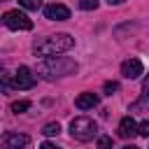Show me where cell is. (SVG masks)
<instances>
[{
    "instance_id": "obj_1",
    "label": "cell",
    "mask_w": 149,
    "mask_h": 149,
    "mask_svg": "<svg viewBox=\"0 0 149 149\" xmlns=\"http://www.w3.org/2000/svg\"><path fill=\"white\" fill-rule=\"evenodd\" d=\"M74 47V37H70L68 33H56V35H49V37H42L33 44V51L35 56H56V54H63L68 49Z\"/></svg>"
},
{
    "instance_id": "obj_2",
    "label": "cell",
    "mask_w": 149,
    "mask_h": 149,
    "mask_svg": "<svg viewBox=\"0 0 149 149\" xmlns=\"http://www.w3.org/2000/svg\"><path fill=\"white\" fill-rule=\"evenodd\" d=\"M37 72L47 79H54V77H65V74H72L77 72V63L68 56H47L40 65H37Z\"/></svg>"
},
{
    "instance_id": "obj_3",
    "label": "cell",
    "mask_w": 149,
    "mask_h": 149,
    "mask_svg": "<svg viewBox=\"0 0 149 149\" xmlns=\"http://www.w3.org/2000/svg\"><path fill=\"white\" fill-rule=\"evenodd\" d=\"M70 135L72 140H79V142H88L98 135V123L88 116H74L70 121Z\"/></svg>"
},
{
    "instance_id": "obj_4",
    "label": "cell",
    "mask_w": 149,
    "mask_h": 149,
    "mask_svg": "<svg viewBox=\"0 0 149 149\" xmlns=\"http://www.w3.org/2000/svg\"><path fill=\"white\" fill-rule=\"evenodd\" d=\"M2 23L9 28V30H30L33 28V21L28 14L19 12V9H9L2 14Z\"/></svg>"
},
{
    "instance_id": "obj_5",
    "label": "cell",
    "mask_w": 149,
    "mask_h": 149,
    "mask_svg": "<svg viewBox=\"0 0 149 149\" xmlns=\"http://www.w3.org/2000/svg\"><path fill=\"white\" fill-rule=\"evenodd\" d=\"M35 81H37V79H35L33 70H30V68H26V65H21V68H19V70L14 72L12 86H14V88H21V91H23V88H33V86H35Z\"/></svg>"
},
{
    "instance_id": "obj_6",
    "label": "cell",
    "mask_w": 149,
    "mask_h": 149,
    "mask_svg": "<svg viewBox=\"0 0 149 149\" xmlns=\"http://www.w3.org/2000/svg\"><path fill=\"white\" fill-rule=\"evenodd\" d=\"M28 147V135L23 133H5L0 140V149H26Z\"/></svg>"
},
{
    "instance_id": "obj_7",
    "label": "cell",
    "mask_w": 149,
    "mask_h": 149,
    "mask_svg": "<svg viewBox=\"0 0 149 149\" xmlns=\"http://www.w3.org/2000/svg\"><path fill=\"white\" fill-rule=\"evenodd\" d=\"M44 19H49V21H65V19H70V9L65 5H58V2L47 5L44 7Z\"/></svg>"
},
{
    "instance_id": "obj_8",
    "label": "cell",
    "mask_w": 149,
    "mask_h": 149,
    "mask_svg": "<svg viewBox=\"0 0 149 149\" xmlns=\"http://www.w3.org/2000/svg\"><path fill=\"white\" fill-rule=\"evenodd\" d=\"M142 72H144V68H142V61H140V58H128V61H123V65H121V74H123L126 79H137Z\"/></svg>"
},
{
    "instance_id": "obj_9",
    "label": "cell",
    "mask_w": 149,
    "mask_h": 149,
    "mask_svg": "<svg viewBox=\"0 0 149 149\" xmlns=\"http://www.w3.org/2000/svg\"><path fill=\"white\" fill-rule=\"evenodd\" d=\"M119 135H121L123 140L135 137V135H137V123H135L130 116H123V119H121V123H119Z\"/></svg>"
},
{
    "instance_id": "obj_10",
    "label": "cell",
    "mask_w": 149,
    "mask_h": 149,
    "mask_svg": "<svg viewBox=\"0 0 149 149\" xmlns=\"http://www.w3.org/2000/svg\"><path fill=\"white\" fill-rule=\"evenodd\" d=\"M74 105H77V109H93L98 105V95L95 93H79L74 98Z\"/></svg>"
},
{
    "instance_id": "obj_11",
    "label": "cell",
    "mask_w": 149,
    "mask_h": 149,
    "mask_svg": "<svg viewBox=\"0 0 149 149\" xmlns=\"http://www.w3.org/2000/svg\"><path fill=\"white\" fill-rule=\"evenodd\" d=\"M42 133H44L47 137H54V135H58V133H61V123H58V121H51V123H44V128H42Z\"/></svg>"
},
{
    "instance_id": "obj_12",
    "label": "cell",
    "mask_w": 149,
    "mask_h": 149,
    "mask_svg": "<svg viewBox=\"0 0 149 149\" xmlns=\"http://www.w3.org/2000/svg\"><path fill=\"white\" fill-rule=\"evenodd\" d=\"M26 109H30V102H28V100H16V102H12V112H14V114H21V112H26Z\"/></svg>"
},
{
    "instance_id": "obj_13",
    "label": "cell",
    "mask_w": 149,
    "mask_h": 149,
    "mask_svg": "<svg viewBox=\"0 0 149 149\" xmlns=\"http://www.w3.org/2000/svg\"><path fill=\"white\" fill-rule=\"evenodd\" d=\"M9 86H12V81H9V74H7V72H5L2 68H0V91L5 93V91H7Z\"/></svg>"
},
{
    "instance_id": "obj_14",
    "label": "cell",
    "mask_w": 149,
    "mask_h": 149,
    "mask_svg": "<svg viewBox=\"0 0 149 149\" xmlns=\"http://www.w3.org/2000/svg\"><path fill=\"white\" fill-rule=\"evenodd\" d=\"M19 5H21L23 9H40L42 0H19Z\"/></svg>"
},
{
    "instance_id": "obj_15",
    "label": "cell",
    "mask_w": 149,
    "mask_h": 149,
    "mask_svg": "<svg viewBox=\"0 0 149 149\" xmlns=\"http://www.w3.org/2000/svg\"><path fill=\"white\" fill-rule=\"evenodd\" d=\"M98 149H112V137H107V135L98 137Z\"/></svg>"
},
{
    "instance_id": "obj_16",
    "label": "cell",
    "mask_w": 149,
    "mask_h": 149,
    "mask_svg": "<svg viewBox=\"0 0 149 149\" xmlns=\"http://www.w3.org/2000/svg\"><path fill=\"white\" fill-rule=\"evenodd\" d=\"M79 7L86 9V12H88V9H95V7H98V0H79Z\"/></svg>"
},
{
    "instance_id": "obj_17",
    "label": "cell",
    "mask_w": 149,
    "mask_h": 149,
    "mask_svg": "<svg viewBox=\"0 0 149 149\" xmlns=\"http://www.w3.org/2000/svg\"><path fill=\"white\" fill-rule=\"evenodd\" d=\"M137 135H142V137H149V119H147V121H142V123L137 126Z\"/></svg>"
},
{
    "instance_id": "obj_18",
    "label": "cell",
    "mask_w": 149,
    "mask_h": 149,
    "mask_svg": "<svg viewBox=\"0 0 149 149\" xmlns=\"http://www.w3.org/2000/svg\"><path fill=\"white\" fill-rule=\"evenodd\" d=\"M114 91H119V84H116V81H107V84H105V93L112 95Z\"/></svg>"
},
{
    "instance_id": "obj_19",
    "label": "cell",
    "mask_w": 149,
    "mask_h": 149,
    "mask_svg": "<svg viewBox=\"0 0 149 149\" xmlns=\"http://www.w3.org/2000/svg\"><path fill=\"white\" fill-rule=\"evenodd\" d=\"M40 149H61V147H56L54 142H42V144H40Z\"/></svg>"
},
{
    "instance_id": "obj_20",
    "label": "cell",
    "mask_w": 149,
    "mask_h": 149,
    "mask_svg": "<svg viewBox=\"0 0 149 149\" xmlns=\"http://www.w3.org/2000/svg\"><path fill=\"white\" fill-rule=\"evenodd\" d=\"M142 91H144V93H149V74H147V77H144V81H142Z\"/></svg>"
},
{
    "instance_id": "obj_21",
    "label": "cell",
    "mask_w": 149,
    "mask_h": 149,
    "mask_svg": "<svg viewBox=\"0 0 149 149\" xmlns=\"http://www.w3.org/2000/svg\"><path fill=\"white\" fill-rule=\"evenodd\" d=\"M109 5H121V2H126V0H107Z\"/></svg>"
},
{
    "instance_id": "obj_22",
    "label": "cell",
    "mask_w": 149,
    "mask_h": 149,
    "mask_svg": "<svg viewBox=\"0 0 149 149\" xmlns=\"http://www.w3.org/2000/svg\"><path fill=\"white\" fill-rule=\"evenodd\" d=\"M123 149H140V147H135V144H128V147H123Z\"/></svg>"
}]
</instances>
